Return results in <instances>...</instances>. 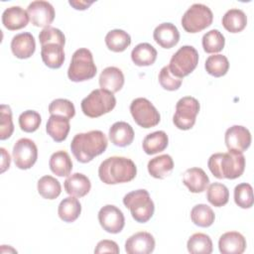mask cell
Wrapping results in <instances>:
<instances>
[{
  "mask_svg": "<svg viewBox=\"0 0 254 254\" xmlns=\"http://www.w3.org/2000/svg\"><path fill=\"white\" fill-rule=\"evenodd\" d=\"M39 41L41 43V46H44L47 44H59L64 47L65 37L60 29L50 26V27L44 28L40 32Z\"/></svg>",
  "mask_w": 254,
  "mask_h": 254,
  "instance_id": "43",
  "label": "cell"
},
{
  "mask_svg": "<svg viewBox=\"0 0 254 254\" xmlns=\"http://www.w3.org/2000/svg\"><path fill=\"white\" fill-rule=\"evenodd\" d=\"M123 203L129 208L134 220L139 223L149 221L155 211L154 201L146 190H136L128 192L123 197Z\"/></svg>",
  "mask_w": 254,
  "mask_h": 254,
  "instance_id": "4",
  "label": "cell"
},
{
  "mask_svg": "<svg viewBox=\"0 0 254 254\" xmlns=\"http://www.w3.org/2000/svg\"><path fill=\"white\" fill-rule=\"evenodd\" d=\"M1 154H2V163H1V173H4L7 169H9L10 167V163H11V158L9 153H7V151L4 148H0Z\"/></svg>",
  "mask_w": 254,
  "mask_h": 254,
  "instance_id": "47",
  "label": "cell"
},
{
  "mask_svg": "<svg viewBox=\"0 0 254 254\" xmlns=\"http://www.w3.org/2000/svg\"><path fill=\"white\" fill-rule=\"evenodd\" d=\"M155 249L153 235L146 231H139L131 235L125 242V251L128 254H149Z\"/></svg>",
  "mask_w": 254,
  "mask_h": 254,
  "instance_id": "15",
  "label": "cell"
},
{
  "mask_svg": "<svg viewBox=\"0 0 254 254\" xmlns=\"http://www.w3.org/2000/svg\"><path fill=\"white\" fill-rule=\"evenodd\" d=\"M0 139L6 140L11 137L14 131V125L12 120V111L9 105L2 104L0 107Z\"/></svg>",
  "mask_w": 254,
  "mask_h": 254,
  "instance_id": "42",
  "label": "cell"
},
{
  "mask_svg": "<svg viewBox=\"0 0 254 254\" xmlns=\"http://www.w3.org/2000/svg\"><path fill=\"white\" fill-rule=\"evenodd\" d=\"M104 40L107 48L115 53H121L125 51L131 44L130 35L120 29H114L109 31L106 34Z\"/></svg>",
  "mask_w": 254,
  "mask_h": 254,
  "instance_id": "32",
  "label": "cell"
},
{
  "mask_svg": "<svg viewBox=\"0 0 254 254\" xmlns=\"http://www.w3.org/2000/svg\"><path fill=\"white\" fill-rule=\"evenodd\" d=\"M155 42L164 49L175 47L180 41V32L172 23H162L157 26L153 33Z\"/></svg>",
  "mask_w": 254,
  "mask_h": 254,
  "instance_id": "18",
  "label": "cell"
},
{
  "mask_svg": "<svg viewBox=\"0 0 254 254\" xmlns=\"http://www.w3.org/2000/svg\"><path fill=\"white\" fill-rule=\"evenodd\" d=\"M41 115L35 110H26L19 116V126L22 131L27 133L35 132L41 125Z\"/></svg>",
  "mask_w": 254,
  "mask_h": 254,
  "instance_id": "41",
  "label": "cell"
},
{
  "mask_svg": "<svg viewBox=\"0 0 254 254\" xmlns=\"http://www.w3.org/2000/svg\"><path fill=\"white\" fill-rule=\"evenodd\" d=\"M218 248L222 254H241L246 249V239L237 231H228L219 237Z\"/></svg>",
  "mask_w": 254,
  "mask_h": 254,
  "instance_id": "16",
  "label": "cell"
},
{
  "mask_svg": "<svg viewBox=\"0 0 254 254\" xmlns=\"http://www.w3.org/2000/svg\"><path fill=\"white\" fill-rule=\"evenodd\" d=\"M97 72L93 57L88 49L80 48L76 50L67 69V76L71 81L81 82L91 79Z\"/></svg>",
  "mask_w": 254,
  "mask_h": 254,
  "instance_id": "5",
  "label": "cell"
},
{
  "mask_svg": "<svg viewBox=\"0 0 254 254\" xmlns=\"http://www.w3.org/2000/svg\"><path fill=\"white\" fill-rule=\"evenodd\" d=\"M224 142L228 150L243 153L251 144L250 131L241 125H233L225 131Z\"/></svg>",
  "mask_w": 254,
  "mask_h": 254,
  "instance_id": "14",
  "label": "cell"
},
{
  "mask_svg": "<svg viewBox=\"0 0 254 254\" xmlns=\"http://www.w3.org/2000/svg\"><path fill=\"white\" fill-rule=\"evenodd\" d=\"M159 82L161 84V86L169 91H174L180 88V86L182 85L183 79L179 78L177 76H175L168 65H165L162 67V69L160 70L159 73Z\"/></svg>",
  "mask_w": 254,
  "mask_h": 254,
  "instance_id": "44",
  "label": "cell"
},
{
  "mask_svg": "<svg viewBox=\"0 0 254 254\" xmlns=\"http://www.w3.org/2000/svg\"><path fill=\"white\" fill-rule=\"evenodd\" d=\"M41 57L44 64L50 68H60L64 62V46L47 44L42 46Z\"/></svg>",
  "mask_w": 254,
  "mask_h": 254,
  "instance_id": "26",
  "label": "cell"
},
{
  "mask_svg": "<svg viewBox=\"0 0 254 254\" xmlns=\"http://www.w3.org/2000/svg\"><path fill=\"white\" fill-rule=\"evenodd\" d=\"M169 144V138L164 131H155L148 134L142 143L144 152L147 155H154L164 151Z\"/></svg>",
  "mask_w": 254,
  "mask_h": 254,
  "instance_id": "30",
  "label": "cell"
},
{
  "mask_svg": "<svg viewBox=\"0 0 254 254\" xmlns=\"http://www.w3.org/2000/svg\"><path fill=\"white\" fill-rule=\"evenodd\" d=\"M202 48L207 54H214L222 51L225 45L224 36L216 29L206 32L202 37Z\"/></svg>",
  "mask_w": 254,
  "mask_h": 254,
  "instance_id": "38",
  "label": "cell"
},
{
  "mask_svg": "<svg viewBox=\"0 0 254 254\" xmlns=\"http://www.w3.org/2000/svg\"><path fill=\"white\" fill-rule=\"evenodd\" d=\"M49 166L51 171L58 177H68L72 170V162L69 155L63 150L52 154Z\"/></svg>",
  "mask_w": 254,
  "mask_h": 254,
  "instance_id": "28",
  "label": "cell"
},
{
  "mask_svg": "<svg viewBox=\"0 0 254 254\" xmlns=\"http://www.w3.org/2000/svg\"><path fill=\"white\" fill-rule=\"evenodd\" d=\"M98 221L101 227L108 233H119L125 225L123 212L113 204H106L98 212Z\"/></svg>",
  "mask_w": 254,
  "mask_h": 254,
  "instance_id": "12",
  "label": "cell"
},
{
  "mask_svg": "<svg viewBox=\"0 0 254 254\" xmlns=\"http://www.w3.org/2000/svg\"><path fill=\"white\" fill-rule=\"evenodd\" d=\"M12 156L17 168L28 170L35 165L38 159V148L33 140L21 138L14 144Z\"/></svg>",
  "mask_w": 254,
  "mask_h": 254,
  "instance_id": "11",
  "label": "cell"
},
{
  "mask_svg": "<svg viewBox=\"0 0 254 254\" xmlns=\"http://www.w3.org/2000/svg\"><path fill=\"white\" fill-rule=\"evenodd\" d=\"M148 172L155 179H164L174 170V161L168 154H163L148 162Z\"/></svg>",
  "mask_w": 254,
  "mask_h": 254,
  "instance_id": "24",
  "label": "cell"
},
{
  "mask_svg": "<svg viewBox=\"0 0 254 254\" xmlns=\"http://www.w3.org/2000/svg\"><path fill=\"white\" fill-rule=\"evenodd\" d=\"M38 192L46 199L57 198L62 191L60 182L52 176H44L38 181Z\"/></svg>",
  "mask_w": 254,
  "mask_h": 254,
  "instance_id": "34",
  "label": "cell"
},
{
  "mask_svg": "<svg viewBox=\"0 0 254 254\" xmlns=\"http://www.w3.org/2000/svg\"><path fill=\"white\" fill-rule=\"evenodd\" d=\"M183 183L190 192L198 193L206 190L209 178L201 168H190L183 175Z\"/></svg>",
  "mask_w": 254,
  "mask_h": 254,
  "instance_id": "19",
  "label": "cell"
},
{
  "mask_svg": "<svg viewBox=\"0 0 254 254\" xmlns=\"http://www.w3.org/2000/svg\"><path fill=\"white\" fill-rule=\"evenodd\" d=\"M234 201L241 208H250L253 205V189L250 184L241 183L234 188Z\"/></svg>",
  "mask_w": 254,
  "mask_h": 254,
  "instance_id": "39",
  "label": "cell"
},
{
  "mask_svg": "<svg viewBox=\"0 0 254 254\" xmlns=\"http://www.w3.org/2000/svg\"><path fill=\"white\" fill-rule=\"evenodd\" d=\"M30 18L28 12L20 6H12L4 10L2 14V23L4 27L10 31L25 28Z\"/></svg>",
  "mask_w": 254,
  "mask_h": 254,
  "instance_id": "20",
  "label": "cell"
},
{
  "mask_svg": "<svg viewBox=\"0 0 254 254\" xmlns=\"http://www.w3.org/2000/svg\"><path fill=\"white\" fill-rule=\"evenodd\" d=\"M27 12L31 23L36 27H50L55 19V9L48 1H33L29 4Z\"/></svg>",
  "mask_w": 254,
  "mask_h": 254,
  "instance_id": "13",
  "label": "cell"
},
{
  "mask_svg": "<svg viewBox=\"0 0 254 254\" xmlns=\"http://www.w3.org/2000/svg\"><path fill=\"white\" fill-rule=\"evenodd\" d=\"M109 140L117 147L129 146L134 140V130L132 126L124 121L112 124L109 129Z\"/></svg>",
  "mask_w": 254,
  "mask_h": 254,
  "instance_id": "22",
  "label": "cell"
},
{
  "mask_svg": "<svg viewBox=\"0 0 254 254\" xmlns=\"http://www.w3.org/2000/svg\"><path fill=\"white\" fill-rule=\"evenodd\" d=\"M199 102L192 96L182 97L176 104L173 122L178 129L189 130L193 127L199 111Z\"/></svg>",
  "mask_w": 254,
  "mask_h": 254,
  "instance_id": "9",
  "label": "cell"
},
{
  "mask_svg": "<svg viewBox=\"0 0 254 254\" xmlns=\"http://www.w3.org/2000/svg\"><path fill=\"white\" fill-rule=\"evenodd\" d=\"M157 50L149 43L138 44L131 52L132 62L138 66H148L155 63Z\"/></svg>",
  "mask_w": 254,
  "mask_h": 254,
  "instance_id": "27",
  "label": "cell"
},
{
  "mask_svg": "<svg viewBox=\"0 0 254 254\" xmlns=\"http://www.w3.org/2000/svg\"><path fill=\"white\" fill-rule=\"evenodd\" d=\"M197 64V51L192 46H183L172 56L168 66L175 76L183 78L193 71Z\"/></svg>",
  "mask_w": 254,
  "mask_h": 254,
  "instance_id": "8",
  "label": "cell"
},
{
  "mask_svg": "<svg viewBox=\"0 0 254 254\" xmlns=\"http://www.w3.org/2000/svg\"><path fill=\"white\" fill-rule=\"evenodd\" d=\"M130 112L134 121L143 128H152L159 124L161 116L156 107L150 100L144 97H138L132 100Z\"/></svg>",
  "mask_w": 254,
  "mask_h": 254,
  "instance_id": "10",
  "label": "cell"
},
{
  "mask_svg": "<svg viewBox=\"0 0 254 254\" xmlns=\"http://www.w3.org/2000/svg\"><path fill=\"white\" fill-rule=\"evenodd\" d=\"M124 84V74L116 66L105 67L99 75V85L102 89L112 93L118 92Z\"/></svg>",
  "mask_w": 254,
  "mask_h": 254,
  "instance_id": "21",
  "label": "cell"
},
{
  "mask_svg": "<svg viewBox=\"0 0 254 254\" xmlns=\"http://www.w3.org/2000/svg\"><path fill=\"white\" fill-rule=\"evenodd\" d=\"M64 187V190L69 195L82 197L89 192L91 189V183L85 175L81 173H74L65 179Z\"/></svg>",
  "mask_w": 254,
  "mask_h": 254,
  "instance_id": "23",
  "label": "cell"
},
{
  "mask_svg": "<svg viewBox=\"0 0 254 254\" xmlns=\"http://www.w3.org/2000/svg\"><path fill=\"white\" fill-rule=\"evenodd\" d=\"M187 248L191 254H210L213 249L210 237L201 232L194 233L189 238Z\"/></svg>",
  "mask_w": 254,
  "mask_h": 254,
  "instance_id": "33",
  "label": "cell"
},
{
  "mask_svg": "<svg viewBox=\"0 0 254 254\" xmlns=\"http://www.w3.org/2000/svg\"><path fill=\"white\" fill-rule=\"evenodd\" d=\"M81 212V204L75 196H67L64 198L58 208L60 218L64 222H73L76 220Z\"/></svg>",
  "mask_w": 254,
  "mask_h": 254,
  "instance_id": "31",
  "label": "cell"
},
{
  "mask_svg": "<svg viewBox=\"0 0 254 254\" xmlns=\"http://www.w3.org/2000/svg\"><path fill=\"white\" fill-rule=\"evenodd\" d=\"M204 67L208 74L214 77H220L227 73L229 68V62L223 55H212L206 59Z\"/></svg>",
  "mask_w": 254,
  "mask_h": 254,
  "instance_id": "37",
  "label": "cell"
},
{
  "mask_svg": "<svg viewBox=\"0 0 254 254\" xmlns=\"http://www.w3.org/2000/svg\"><path fill=\"white\" fill-rule=\"evenodd\" d=\"M207 166L215 178L234 180L244 172L245 157L243 153L232 150L227 153H215L209 157Z\"/></svg>",
  "mask_w": 254,
  "mask_h": 254,
  "instance_id": "3",
  "label": "cell"
},
{
  "mask_svg": "<svg viewBox=\"0 0 254 254\" xmlns=\"http://www.w3.org/2000/svg\"><path fill=\"white\" fill-rule=\"evenodd\" d=\"M92 3H93V1H83V0H70V1H68V4L76 10H85Z\"/></svg>",
  "mask_w": 254,
  "mask_h": 254,
  "instance_id": "46",
  "label": "cell"
},
{
  "mask_svg": "<svg viewBox=\"0 0 254 254\" xmlns=\"http://www.w3.org/2000/svg\"><path fill=\"white\" fill-rule=\"evenodd\" d=\"M247 25L246 14L237 8L228 10L222 17V26L230 33H239Z\"/></svg>",
  "mask_w": 254,
  "mask_h": 254,
  "instance_id": "29",
  "label": "cell"
},
{
  "mask_svg": "<svg viewBox=\"0 0 254 254\" xmlns=\"http://www.w3.org/2000/svg\"><path fill=\"white\" fill-rule=\"evenodd\" d=\"M35 50L36 42L31 33L24 32L17 34L11 41V51L18 59H29L35 53Z\"/></svg>",
  "mask_w": 254,
  "mask_h": 254,
  "instance_id": "17",
  "label": "cell"
},
{
  "mask_svg": "<svg viewBox=\"0 0 254 254\" xmlns=\"http://www.w3.org/2000/svg\"><path fill=\"white\" fill-rule=\"evenodd\" d=\"M49 112L51 115H59L71 119L75 115V108L73 103L64 98H57L49 105Z\"/></svg>",
  "mask_w": 254,
  "mask_h": 254,
  "instance_id": "40",
  "label": "cell"
},
{
  "mask_svg": "<svg viewBox=\"0 0 254 254\" xmlns=\"http://www.w3.org/2000/svg\"><path fill=\"white\" fill-rule=\"evenodd\" d=\"M119 247L117 245V243L113 240H108V239H104L101 240L97 243L95 249H94V253L98 254V253H114V254H118L119 253Z\"/></svg>",
  "mask_w": 254,
  "mask_h": 254,
  "instance_id": "45",
  "label": "cell"
},
{
  "mask_svg": "<svg viewBox=\"0 0 254 254\" xmlns=\"http://www.w3.org/2000/svg\"><path fill=\"white\" fill-rule=\"evenodd\" d=\"M137 174L135 163L126 157L112 156L105 159L98 168V176L106 185H117L132 181Z\"/></svg>",
  "mask_w": 254,
  "mask_h": 254,
  "instance_id": "2",
  "label": "cell"
},
{
  "mask_svg": "<svg viewBox=\"0 0 254 254\" xmlns=\"http://www.w3.org/2000/svg\"><path fill=\"white\" fill-rule=\"evenodd\" d=\"M206 198L213 206L221 207L228 202L229 190L227 187L221 183H212L207 188Z\"/></svg>",
  "mask_w": 254,
  "mask_h": 254,
  "instance_id": "36",
  "label": "cell"
},
{
  "mask_svg": "<svg viewBox=\"0 0 254 254\" xmlns=\"http://www.w3.org/2000/svg\"><path fill=\"white\" fill-rule=\"evenodd\" d=\"M69 129V119L59 115H51L46 125L47 133L56 142H63L64 140H65L68 135Z\"/></svg>",
  "mask_w": 254,
  "mask_h": 254,
  "instance_id": "25",
  "label": "cell"
},
{
  "mask_svg": "<svg viewBox=\"0 0 254 254\" xmlns=\"http://www.w3.org/2000/svg\"><path fill=\"white\" fill-rule=\"evenodd\" d=\"M115 105L116 98L113 93L102 88L92 90L80 103L83 114L90 118H96L110 112Z\"/></svg>",
  "mask_w": 254,
  "mask_h": 254,
  "instance_id": "6",
  "label": "cell"
},
{
  "mask_svg": "<svg viewBox=\"0 0 254 254\" xmlns=\"http://www.w3.org/2000/svg\"><path fill=\"white\" fill-rule=\"evenodd\" d=\"M190 219L199 227H209L214 222L215 214L210 206L199 203L191 208Z\"/></svg>",
  "mask_w": 254,
  "mask_h": 254,
  "instance_id": "35",
  "label": "cell"
},
{
  "mask_svg": "<svg viewBox=\"0 0 254 254\" xmlns=\"http://www.w3.org/2000/svg\"><path fill=\"white\" fill-rule=\"evenodd\" d=\"M107 138L100 130H91L76 134L70 143L74 158L80 163H88L101 155L107 148Z\"/></svg>",
  "mask_w": 254,
  "mask_h": 254,
  "instance_id": "1",
  "label": "cell"
},
{
  "mask_svg": "<svg viewBox=\"0 0 254 254\" xmlns=\"http://www.w3.org/2000/svg\"><path fill=\"white\" fill-rule=\"evenodd\" d=\"M213 20L210 8L204 4H192L182 17V26L188 33H198L209 27Z\"/></svg>",
  "mask_w": 254,
  "mask_h": 254,
  "instance_id": "7",
  "label": "cell"
}]
</instances>
